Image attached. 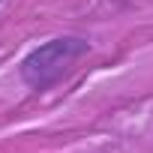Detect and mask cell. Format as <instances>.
Listing matches in <instances>:
<instances>
[{
  "label": "cell",
  "mask_w": 153,
  "mask_h": 153,
  "mask_svg": "<svg viewBox=\"0 0 153 153\" xmlns=\"http://www.w3.org/2000/svg\"><path fill=\"white\" fill-rule=\"evenodd\" d=\"M84 54H90V39L75 36V33L54 36V39L36 45V48L21 60L18 75H21V81H24L30 90H48V87H54Z\"/></svg>",
  "instance_id": "cell-1"
}]
</instances>
